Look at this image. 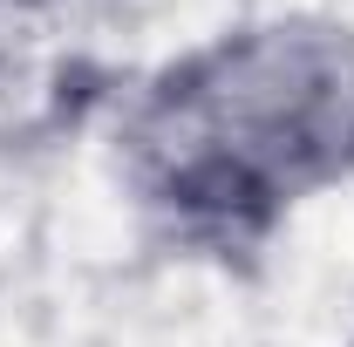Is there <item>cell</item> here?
Listing matches in <instances>:
<instances>
[{
    "instance_id": "cell-1",
    "label": "cell",
    "mask_w": 354,
    "mask_h": 347,
    "mask_svg": "<svg viewBox=\"0 0 354 347\" xmlns=\"http://www.w3.org/2000/svg\"><path fill=\"white\" fill-rule=\"evenodd\" d=\"M143 150L198 205L279 198L354 171V41L334 28L232 35L157 88Z\"/></svg>"
},
{
    "instance_id": "cell-2",
    "label": "cell",
    "mask_w": 354,
    "mask_h": 347,
    "mask_svg": "<svg viewBox=\"0 0 354 347\" xmlns=\"http://www.w3.org/2000/svg\"><path fill=\"white\" fill-rule=\"evenodd\" d=\"M41 14L35 0H0V95L35 82V62H41Z\"/></svg>"
}]
</instances>
